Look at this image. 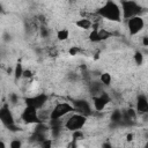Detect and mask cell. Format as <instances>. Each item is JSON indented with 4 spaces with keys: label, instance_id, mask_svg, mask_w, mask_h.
I'll return each instance as SVG.
<instances>
[{
    "label": "cell",
    "instance_id": "obj_24",
    "mask_svg": "<svg viewBox=\"0 0 148 148\" xmlns=\"http://www.w3.org/2000/svg\"><path fill=\"white\" fill-rule=\"evenodd\" d=\"M34 72L30 69V68H24L23 69V75H22V79H25V80H30L32 76H34Z\"/></svg>",
    "mask_w": 148,
    "mask_h": 148
},
{
    "label": "cell",
    "instance_id": "obj_31",
    "mask_svg": "<svg viewBox=\"0 0 148 148\" xmlns=\"http://www.w3.org/2000/svg\"><path fill=\"white\" fill-rule=\"evenodd\" d=\"M5 147H6V143L2 140H0V148H5Z\"/></svg>",
    "mask_w": 148,
    "mask_h": 148
},
{
    "label": "cell",
    "instance_id": "obj_21",
    "mask_svg": "<svg viewBox=\"0 0 148 148\" xmlns=\"http://www.w3.org/2000/svg\"><path fill=\"white\" fill-rule=\"evenodd\" d=\"M133 59H134V62L138 66H141L143 64V61H145V56H143V53L141 51H136L134 53V56H133Z\"/></svg>",
    "mask_w": 148,
    "mask_h": 148
},
{
    "label": "cell",
    "instance_id": "obj_11",
    "mask_svg": "<svg viewBox=\"0 0 148 148\" xmlns=\"http://www.w3.org/2000/svg\"><path fill=\"white\" fill-rule=\"evenodd\" d=\"M72 104H73L75 111H77V112H80V113H83V114H86L87 117L92 113V106H91V104H90L88 101H86V99H75Z\"/></svg>",
    "mask_w": 148,
    "mask_h": 148
},
{
    "label": "cell",
    "instance_id": "obj_14",
    "mask_svg": "<svg viewBox=\"0 0 148 148\" xmlns=\"http://www.w3.org/2000/svg\"><path fill=\"white\" fill-rule=\"evenodd\" d=\"M110 120L116 126H119L120 124H123V111L119 109L113 110L110 114Z\"/></svg>",
    "mask_w": 148,
    "mask_h": 148
},
{
    "label": "cell",
    "instance_id": "obj_8",
    "mask_svg": "<svg viewBox=\"0 0 148 148\" xmlns=\"http://www.w3.org/2000/svg\"><path fill=\"white\" fill-rule=\"evenodd\" d=\"M47 95L44 94V92H39V94H36L34 96H30L28 98H25V105H29V106H32L37 110L39 109H43L46 103H47Z\"/></svg>",
    "mask_w": 148,
    "mask_h": 148
},
{
    "label": "cell",
    "instance_id": "obj_29",
    "mask_svg": "<svg viewBox=\"0 0 148 148\" xmlns=\"http://www.w3.org/2000/svg\"><path fill=\"white\" fill-rule=\"evenodd\" d=\"M133 138H134L133 133H130V134H127V135H126V139H127V141H132V140H133Z\"/></svg>",
    "mask_w": 148,
    "mask_h": 148
},
{
    "label": "cell",
    "instance_id": "obj_15",
    "mask_svg": "<svg viewBox=\"0 0 148 148\" xmlns=\"http://www.w3.org/2000/svg\"><path fill=\"white\" fill-rule=\"evenodd\" d=\"M103 84L99 82V80L98 81H92V82H90V86H89V90H90V92H91V95L94 96V95H97V94H99V92H102L103 91Z\"/></svg>",
    "mask_w": 148,
    "mask_h": 148
},
{
    "label": "cell",
    "instance_id": "obj_20",
    "mask_svg": "<svg viewBox=\"0 0 148 148\" xmlns=\"http://www.w3.org/2000/svg\"><path fill=\"white\" fill-rule=\"evenodd\" d=\"M38 34H39V36H40V38H49L50 36H51V31H50V29L45 25V24H42L40 27H39V29H38Z\"/></svg>",
    "mask_w": 148,
    "mask_h": 148
},
{
    "label": "cell",
    "instance_id": "obj_1",
    "mask_svg": "<svg viewBox=\"0 0 148 148\" xmlns=\"http://www.w3.org/2000/svg\"><path fill=\"white\" fill-rule=\"evenodd\" d=\"M96 15L99 18L111 21V22H120L123 18L120 6L114 0H105L104 3L97 9Z\"/></svg>",
    "mask_w": 148,
    "mask_h": 148
},
{
    "label": "cell",
    "instance_id": "obj_23",
    "mask_svg": "<svg viewBox=\"0 0 148 148\" xmlns=\"http://www.w3.org/2000/svg\"><path fill=\"white\" fill-rule=\"evenodd\" d=\"M72 133H73V134H72L73 141H79V140H82V139L84 138L82 130H77V131H74V132H72Z\"/></svg>",
    "mask_w": 148,
    "mask_h": 148
},
{
    "label": "cell",
    "instance_id": "obj_2",
    "mask_svg": "<svg viewBox=\"0 0 148 148\" xmlns=\"http://www.w3.org/2000/svg\"><path fill=\"white\" fill-rule=\"evenodd\" d=\"M87 120H88V117L86 114L80 113L77 111H73L66 116L65 120H62L64 130L69 131V132L82 130L84 127V125L87 124Z\"/></svg>",
    "mask_w": 148,
    "mask_h": 148
},
{
    "label": "cell",
    "instance_id": "obj_22",
    "mask_svg": "<svg viewBox=\"0 0 148 148\" xmlns=\"http://www.w3.org/2000/svg\"><path fill=\"white\" fill-rule=\"evenodd\" d=\"M39 146L43 148H50L53 146V139L52 138H45L44 140H42L39 142Z\"/></svg>",
    "mask_w": 148,
    "mask_h": 148
},
{
    "label": "cell",
    "instance_id": "obj_6",
    "mask_svg": "<svg viewBox=\"0 0 148 148\" xmlns=\"http://www.w3.org/2000/svg\"><path fill=\"white\" fill-rule=\"evenodd\" d=\"M91 106L92 109L96 111V112H102L105 110V108L108 106V104L110 103L111 101V97L110 95L106 92V91H102L97 95H94L92 96V99H91Z\"/></svg>",
    "mask_w": 148,
    "mask_h": 148
},
{
    "label": "cell",
    "instance_id": "obj_16",
    "mask_svg": "<svg viewBox=\"0 0 148 148\" xmlns=\"http://www.w3.org/2000/svg\"><path fill=\"white\" fill-rule=\"evenodd\" d=\"M69 35H71V32H69V30H68L67 28H61V29L57 30V32H56L57 39H58L59 42H65V40H67V39L69 38Z\"/></svg>",
    "mask_w": 148,
    "mask_h": 148
},
{
    "label": "cell",
    "instance_id": "obj_26",
    "mask_svg": "<svg viewBox=\"0 0 148 148\" xmlns=\"http://www.w3.org/2000/svg\"><path fill=\"white\" fill-rule=\"evenodd\" d=\"M81 52V49L79 47V46H71L69 49H68V54L69 56H77L79 53Z\"/></svg>",
    "mask_w": 148,
    "mask_h": 148
},
{
    "label": "cell",
    "instance_id": "obj_27",
    "mask_svg": "<svg viewBox=\"0 0 148 148\" xmlns=\"http://www.w3.org/2000/svg\"><path fill=\"white\" fill-rule=\"evenodd\" d=\"M1 39H2L5 43H9V42L13 39V36H12V34H10L9 31H5V32L2 34Z\"/></svg>",
    "mask_w": 148,
    "mask_h": 148
},
{
    "label": "cell",
    "instance_id": "obj_25",
    "mask_svg": "<svg viewBox=\"0 0 148 148\" xmlns=\"http://www.w3.org/2000/svg\"><path fill=\"white\" fill-rule=\"evenodd\" d=\"M23 146L22 141L20 139H13L10 142H9V147L10 148H21Z\"/></svg>",
    "mask_w": 148,
    "mask_h": 148
},
{
    "label": "cell",
    "instance_id": "obj_10",
    "mask_svg": "<svg viewBox=\"0 0 148 148\" xmlns=\"http://www.w3.org/2000/svg\"><path fill=\"white\" fill-rule=\"evenodd\" d=\"M109 37H111V32L104 28H94L91 29L90 34H89V39L92 43H101L105 39H108Z\"/></svg>",
    "mask_w": 148,
    "mask_h": 148
},
{
    "label": "cell",
    "instance_id": "obj_7",
    "mask_svg": "<svg viewBox=\"0 0 148 148\" xmlns=\"http://www.w3.org/2000/svg\"><path fill=\"white\" fill-rule=\"evenodd\" d=\"M22 123L24 124H28V125H36L37 123H39V117H38V110L32 108V106H29V105H25L21 112V116H20Z\"/></svg>",
    "mask_w": 148,
    "mask_h": 148
},
{
    "label": "cell",
    "instance_id": "obj_5",
    "mask_svg": "<svg viewBox=\"0 0 148 148\" xmlns=\"http://www.w3.org/2000/svg\"><path fill=\"white\" fill-rule=\"evenodd\" d=\"M145 18L141 15H136V16H132L130 18L126 20V25H127V30L128 34L131 36H136L139 35L143 28H145Z\"/></svg>",
    "mask_w": 148,
    "mask_h": 148
},
{
    "label": "cell",
    "instance_id": "obj_28",
    "mask_svg": "<svg viewBox=\"0 0 148 148\" xmlns=\"http://www.w3.org/2000/svg\"><path fill=\"white\" fill-rule=\"evenodd\" d=\"M142 46L143 47H148V37L146 35L142 37Z\"/></svg>",
    "mask_w": 148,
    "mask_h": 148
},
{
    "label": "cell",
    "instance_id": "obj_18",
    "mask_svg": "<svg viewBox=\"0 0 148 148\" xmlns=\"http://www.w3.org/2000/svg\"><path fill=\"white\" fill-rule=\"evenodd\" d=\"M99 82L103 84V87H109L112 82V76L110 73L108 72H104V73H101L99 74Z\"/></svg>",
    "mask_w": 148,
    "mask_h": 148
},
{
    "label": "cell",
    "instance_id": "obj_12",
    "mask_svg": "<svg viewBox=\"0 0 148 148\" xmlns=\"http://www.w3.org/2000/svg\"><path fill=\"white\" fill-rule=\"evenodd\" d=\"M134 109H135L138 116H142L148 112V98L145 94H139L136 96Z\"/></svg>",
    "mask_w": 148,
    "mask_h": 148
},
{
    "label": "cell",
    "instance_id": "obj_9",
    "mask_svg": "<svg viewBox=\"0 0 148 148\" xmlns=\"http://www.w3.org/2000/svg\"><path fill=\"white\" fill-rule=\"evenodd\" d=\"M0 121L6 127L12 125V124H14V123H16L15 118H14V114H13V112L10 110V105L8 103H5V104H2L0 106Z\"/></svg>",
    "mask_w": 148,
    "mask_h": 148
},
{
    "label": "cell",
    "instance_id": "obj_13",
    "mask_svg": "<svg viewBox=\"0 0 148 148\" xmlns=\"http://www.w3.org/2000/svg\"><path fill=\"white\" fill-rule=\"evenodd\" d=\"M74 24L79 28V29H82V30H91L94 28H96L94 21L89 17H86V16H81L80 18H77Z\"/></svg>",
    "mask_w": 148,
    "mask_h": 148
},
{
    "label": "cell",
    "instance_id": "obj_34",
    "mask_svg": "<svg viewBox=\"0 0 148 148\" xmlns=\"http://www.w3.org/2000/svg\"><path fill=\"white\" fill-rule=\"evenodd\" d=\"M0 60H1V53H0Z\"/></svg>",
    "mask_w": 148,
    "mask_h": 148
},
{
    "label": "cell",
    "instance_id": "obj_3",
    "mask_svg": "<svg viewBox=\"0 0 148 148\" xmlns=\"http://www.w3.org/2000/svg\"><path fill=\"white\" fill-rule=\"evenodd\" d=\"M119 6L121 10V17L124 20H127L132 16L141 15L142 13L141 6L134 0H120Z\"/></svg>",
    "mask_w": 148,
    "mask_h": 148
},
{
    "label": "cell",
    "instance_id": "obj_17",
    "mask_svg": "<svg viewBox=\"0 0 148 148\" xmlns=\"http://www.w3.org/2000/svg\"><path fill=\"white\" fill-rule=\"evenodd\" d=\"M23 69L24 67L22 66L21 62H17L14 67H13V76L15 79V81H18L22 79V75H23Z\"/></svg>",
    "mask_w": 148,
    "mask_h": 148
},
{
    "label": "cell",
    "instance_id": "obj_33",
    "mask_svg": "<svg viewBox=\"0 0 148 148\" xmlns=\"http://www.w3.org/2000/svg\"><path fill=\"white\" fill-rule=\"evenodd\" d=\"M77 1H79V0H69L71 3H75V2H77Z\"/></svg>",
    "mask_w": 148,
    "mask_h": 148
},
{
    "label": "cell",
    "instance_id": "obj_32",
    "mask_svg": "<svg viewBox=\"0 0 148 148\" xmlns=\"http://www.w3.org/2000/svg\"><path fill=\"white\" fill-rule=\"evenodd\" d=\"M3 12V7H2V5L0 3V13H2Z\"/></svg>",
    "mask_w": 148,
    "mask_h": 148
},
{
    "label": "cell",
    "instance_id": "obj_4",
    "mask_svg": "<svg viewBox=\"0 0 148 148\" xmlns=\"http://www.w3.org/2000/svg\"><path fill=\"white\" fill-rule=\"evenodd\" d=\"M75 111L74 106L72 103L68 102H59L57 103L50 111V120H57V119H62L71 112Z\"/></svg>",
    "mask_w": 148,
    "mask_h": 148
},
{
    "label": "cell",
    "instance_id": "obj_30",
    "mask_svg": "<svg viewBox=\"0 0 148 148\" xmlns=\"http://www.w3.org/2000/svg\"><path fill=\"white\" fill-rule=\"evenodd\" d=\"M102 147H103V148H111L112 145L109 143V142H104V143H102Z\"/></svg>",
    "mask_w": 148,
    "mask_h": 148
},
{
    "label": "cell",
    "instance_id": "obj_19",
    "mask_svg": "<svg viewBox=\"0 0 148 148\" xmlns=\"http://www.w3.org/2000/svg\"><path fill=\"white\" fill-rule=\"evenodd\" d=\"M18 102H20V95H18L17 92L12 91V92L8 94V102H7V103H8L10 106H15V105H17Z\"/></svg>",
    "mask_w": 148,
    "mask_h": 148
}]
</instances>
